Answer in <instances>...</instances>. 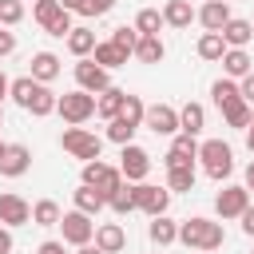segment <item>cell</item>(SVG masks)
I'll use <instances>...</instances> for the list:
<instances>
[{
  "label": "cell",
  "instance_id": "3",
  "mask_svg": "<svg viewBox=\"0 0 254 254\" xmlns=\"http://www.w3.org/2000/svg\"><path fill=\"white\" fill-rule=\"evenodd\" d=\"M198 159H202V171H206L214 183H222V179L234 175V151H230V143H222V139L198 143Z\"/></svg>",
  "mask_w": 254,
  "mask_h": 254
},
{
  "label": "cell",
  "instance_id": "53",
  "mask_svg": "<svg viewBox=\"0 0 254 254\" xmlns=\"http://www.w3.org/2000/svg\"><path fill=\"white\" fill-rule=\"evenodd\" d=\"M0 127H4V103H0Z\"/></svg>",
  "mask_w": 254,
  "mask_h": 254
},
{
  "label": "cell",
  "instance_id": "35",
  "mask_svg": "<svg viewBox=\"0 0 254 254\" xmlns=\"http://www.w3.org/2000/svg\"><path fill=\"white\" fill-rule=\"evenodd\" d=\"M167 190H194V167H167Z\"/></svg>",
  "mask_w": 254,
  "mask_h": 254
},
{
  "label": "cell",
  "instance_id": "9",
  "mask_svg": "<svg viewBox=\"0 0 254 254\" xmlns=\"http://www.w3.org/2000/svg\"><path fill=\"white\" fill-rule=\"evenodd\" d=\"M143 127H151L155 135H179V111L171 103H151L143 111Z\"/></svg>",
  "mask_w": 254,
  "mask_h": 254
},
{
  "label": "cell",
  "instance_id": "17",
  "mask_svg": "<svg viewBox=\"0 0 254 254\" xmlns=\"http://www.w3.org/2000/svg\"><path fill=\"white\" fill-rule=\"evenodd\" d=\"M218 36H222V44H226V48H246V44L254 40V24H250V20L230 16V20L222 24V32H218Z\"/></svg>",
  "mask_w": 254,
  "mask_h": 254
},
{
  "label": "cell",
  "instance_id": "23",
  "mask_svg": "<svg viewBox=\"0 0 254 254\" xmlns=\"http://www.w3.org/2000/svg\"><path fill=\"white\" fill-rule=\"evenodd\" d=\"M147 234H151L155 246H171V242H179V222H171L167 214H155L151 226H147Z\"/></svg>",
  "mask_w": 254,
  "mask_h": 254
},
{
  "label": "cell",
  "instance_id": "31",
  "mask_svg": "<svg viewBox=\"0 0 254 254\" xmlns=\"http://www.w3.org/2000/svg\"><path fill=\"white\" fill-rule=\"evenodd\" d=\"M60 202H52V198H40L36 206H32V222L36 226H60Z\"/></svg>",
  "mask_w": 254,
  "mask_h": 254
},
{
  "label": "cell",
  "instance_id": "21",
  "mask_svg": "<svg viewBox=\"0 0 254 254\" xmlns=\"http://www.w3.org/2000/svg\"><path fill=\"white\" fill-rule=\"evenodd\" d=\"M64 40H67V52H71L75 60H87V56L95 52V32H91V28H71Z\"/></svg>",
  "mask_w": 254,
  "mask_h": 254
},
{
  "label": "cell",
  "instance_id": "34",
  "mask_svg": "<svg viewBox=\"0 0 254 254\" xmlns=\"http://www.w3.org/2000/svg\"><path fill=\"white\" fill-rule=\"evenodd\" d=\"M159 28H163V12L159 8H143L135 16V32L139 36H159Z\"/></svg>",
  "mask_w": 254,
  "mask_h": 254
},
{
  "label": "cell",
  "instance_id": "48",
  "mask_svg": "<svg viewBox=\"0 0 254 254\" xmlns=\"http://www.w3.org/2000/svg\"><path fill=\"white\" fill-rule=\"evenodd\" d=\"M75 254H103L95 242H83V246H75Z\"/></svg>",
  "mask_w": 254,
  "mask_h": 254
},
{
  "label": "cell",
  "instance_id": "52",
  "mask_svg": "<svg viewBox=\"0 0 254 254\" xmlns=\"http://www.w3.org/2000/svg\"><path fill=\"white\" fill-rule=\"evenodd\" d=\"M60 8H67V12H75V8H79V0H60Z\"/></svg>",
  "mask_w": 254,
  "mask_h": 254
},
{
  "label": "cell",
  "instance_id": "36",
  "mask_svg": "<svg viewBox=\"0 0 254 254\" xmlns=\"http://www.w3.org/2000/svg\"><path fill=\"white\" fill-rule=\"evenodd\" d=\"M222 52H226V44H222L218 32H202L198 36V56L202 60H222Z\"/></svg>",
  "mask_w": 254,
  "mask_h": 254
},
{
  "label": "cell",
  "instance_id": "38",
  "mask_svg": "<svg viewBox=\"0 0 254 254\" xmlns=\"http://www.w3.org/2000/svg\"><path fill=\"white\" fill-rule=\"evenodd\" d=\"M135 131H139V127H131V123H127V119H119V115H115V119H107V139H111V143H119V147H123V143H131V139H135Z\"/></svg>",
  "mask_w": 254,
  "mask_h": 254
},
{
  "label": "cell",
  "instance_id": "16",
  "mask_svg": "<svg viewBox=\"0 0 254 254\" xmlns=\"http://www.w3.org/2000/svg\"><path fill=\"white\" fill-rule=\"evenodd\" d=\"M194 20H198L206 32H222V24L230 20V4H226V0H206V4L194 12Z\"/></svg>",
  "mask_w": 254,
  "mask_h": 254
},
{
  "label": "cell",
  "instance_id": "29",
  "mask_svg": "<svg viewBox=\"0 0 254 254\" xmlns=\"http://www.w3.org/2000/svg\"><path fill=\"white\" fill-rule=\"evenodd\" d=\"M210 99H214V103H218V111H222V107H230V103H234V99H242V95H238V83L226 75V79H214V83H210Z\"/></svg>",
  "mask_w": 254,
  "mask_h": 254
},
{
  "label": "cell",
  "instance_id": "37",
  "mask_svg": "<svg viewBox=\"0 0 254 254\" xmlns=\"http://www.w3.org/2000/svg\"><path fill=\"white\" fill-rule=\"evenodd\" d=\"M60 12H67V8H60V0H32V16H36L40 28H48Z\"/></svg>",
  "mask_w": 254,
  "mask_h": 254
},
{
  "label": "cell",
  "instance_id": "1",
  "mask_svg": "<svg viewBox=\"0 0 254 254\" xmlns=\"http://www.w3.org/2000/svg\"><path fill=\"white\" fill-rule=\"evenodd\" d=\"M222 238H226L222 222H210V218H202V214H194V218H183V222H179V242H183V246H190V250L210 254V250H218V246H222Z\"/></svg>",
  "mask_w": 254,
  "mask_h": 254
},
{
  "label": "cell",
  "instance_id": "13",
  "mask_svg": "<svg viewBox=\"0 0 254 254\" xmlns=\"http://www.w3.org/2000/svg\"><path fill=\"white\" fill-rule=\"evenodd\" d=\"M28 167H32V151H28L24 143H4V155H0V175H4V179H20Z\"/></svg>",
  "mask_w": 254,
  "mask_h": 254
},
{
  "label": "cell",
  "instance_id": "6",
  "mask_svg": "<svg viewBox=\"0 0 254 254\" xmlns=\"http://www.w3.org/2000/svg\"><path fill=\"white\" fill-rule=\"evenodd\" d=\"M131 194H135V210H143V214H167V206H171V190L167 187H151V183H131Z\"/></svg>",
  "mask_w": 254,
  "mask_h": 254
},
{
  "label": "cell",
  "instance_id": "27",
  "mask_svg": "<svg viewBox=\"0 0 254 254\" xmlns=\"http://www.w3.org/2000/svg\"><path fill=\"white\" fill-rule=\"evenodd\" d=\"M119 107H123V87H103V91L95 95V115H99V119H115Z\"/></svg>",
  "mask_w": 254,
  "mask_h": 254
},
{
  "label": "cell",
  "instance_id": "12",
  "mask_svg": "<svg viewBox=\"0 0 254 254\" xmlns=\"http://www.w3.org/2000/svg\"><path fill=\"white\" fill-rule=\"evenodd\" d=\"M246 206H250V190H246V187H222L218 198H214L218 218H238Z\"/></svg>",
  "mask_w": 254,
  "mask_h": 254
},
{
  "label": "cell",
  "instance_id": "5",
  "mask_svg": "<svg viewBox=\"0 0 254 254\" xmlns=\"http://www.w3.org/2000/svg\"><path fill=\"white\" fill-rule=\"evenodd\" d=\"M83 183L95 187L103 198H111V190L123 183V175H119V167H111V163H103V159H91V163H83Z\"/></svg>",
  "mask_w": 254,
  "mask_h": 254
},
{
  "label": "cell",
  "instance_id": "32",
  "mask_svg": "<svg viewBox=\"0 0 254 254\" xmlns=\"http://www.w3.org/2000/svg\"><path fill=\"white\" fill-rule=\"evenodd\" d=\"M143 111H147V103H143L139 95L123 91V107H119V119H127L131 127H143Z\"/></svg>",
  "mask_w": 254,
  "mask_h": 254
},
{
  "label": "cell",
  "instance_id": "49",
  "mask_svg": "<svg viewBox=\"0 0 254 254\" xmlns=\"http://www.w3.org/2000/svg\"><path fill=\"white\" fill-rule=\"evenodd\" d=\"M242 187H246V190H250V194H254V163H250V167H246V183H242Z\"/></svg>",
  "mask_w": 254,
  "mask_h": 254
},
{
  "label": "cell",
  "instance_id": "26",
  "mask_svg": "<svg viewBox=\"0 0 254 254\" xmlns=\"http://www.w3.org/2000/svg\"><path fill=\"white\" fill-rule=\"evenodd\" d=\"M24 111H32L36 119L52 115V111H56V91H52L48 83H36V91H32V99H28V107H24Z\"/></svg>",
  "mask_w": 254,
  "mask_h": 254
},
{
  "label": "cell",
  "instance_id": "50",
  "mask_svg": "<svg viewBox=\"0 0 254 254\" xmlns=\"http://www.w3.org/2000/svg\"><path fill=\"white\" fill-rule=\"evenodd\" d=\"M8 83H12V79H8L4 71H0V103H4V95H8Z\"/></svg>",
  "mask_w": 254,
  "mask_h": 254
},
{
  "label": "cell",
  "instance_id": "19",
  "mask_svg": "<svg viewBox=\"0 0 254 254\" xmlns=\"http://www.w3.org/2000/svg\"><path fill=\"white\" fill-rule=\"evenodd\" d=\"M206 127V107L202 103H183L179 107V131L183 135H198Z\"/></svg>",
  "mask_w": 254,
  "mask_h": 254
},
{
  "label": "cell",
  "instance_id": "45",
  "mask_svg": "<svg viewBox=\"0 0 254 254\" xmlns=\"http://www.w3.org/2000/svg\"><path fill=\"white\" fill-rule=\"evenodd\" d=\"M238 222H242V234H246V238H254V206H246V210L238 214Z\"/></svg>",
  "mask_w": 254,
  "mask_h": 254
},
{
  "label": "cell",
  "instance_id": "11",
  "mask_svg": "<svg viewBox=\"0 0 254 254\" xmlns=\"http://www.w3.org/2000/svg\"><path fill=\"white\" fill-rule=\"evenodd\" d=\"M194 159H198V143H194V135H183V131H179V135L171 139L163 163H167V167H194Z\"/></svg>",
  "mask_w": 254,
  "mask_h": 254
},
{
  "label": "cell",
  "instance_id": "4",
  "mask_svg": "<svg viewBox=\"0 0 254 254\" xmlns=\"http://www.w3.org/2000/svg\"><path fill=\"white\" fill-rule=\"evenodd\" d=\"M60 147H64L71 159H79V163H91V159L103 155V139H99L95 131H87V127H67V131L60 135Z\"/></svg>",
  "mask_w": 254,
  "mask_h": 254
},
{
  "label": "cell",
  "instance_id": "41",
  "mask_svg": "<svg viewBox=\"0 0 254 254\" xmlns=\"http://www.w3.org/2000/svg\"><path fill=\"white\" fill-rule=\"evenodd\" d=\"M111 8H115V0H79V8H75V12L91 20V16H107Z\"/></svg>",
  "mask_w": 254,
  "mask_h": 254
},
{
  "label": "cell",
  "instance_id": "43",
  "mask_svg": "<svg viewBox=\"0 0 254 254\" xmlns=\"http://www.w3.org/2000/svg\"><path fill=\"white\" fill-rule=\"evenodd\" d=\"M238 95H242V99L254 107V71H246V75H242V83H238Z\"/></svg>",
  "mask_w": 254,
  "mask_h": 254
},
{
  "label": "cell",
  "instance_id": "44",
  "mask_svg": "<svg viewBox=\"0 0 254 254\" xmlns=\"http://www.w3.org/2000/svg\"><path fill=\"white\" fill-rule=\"evenodd\" d=\"M12 52H16V32L0 28V56H12Z\"/></svg>",
  "mask_w": 254,
  "mask_h": 254
},
{
  "label": "cell",
  "instance_id": "14",
  "mask_svg": "<svg viewBox=\"0 0 254 254\" xmlns=\"http://www.w3.org/2000/svg\"><path fill=\"white\" fill-rule=\"evenodd\" d=\"M24 222H32V206L20 198V194H12V190H4L0 194V226H24Z\"/></svg>",
  "mask_w": 254,
  "mask_h": 254
},
{
  "label": "cell",
  "instance_id": "33",
  "mask_svg": "<svg viewBox=\"0 0 254 254\" xmlns=\"http://www.w3.org/2000/svg\"><path fill=\"white\" fill-rule=\"evenodd\" d=\"M107 206L123 218V214H131L135 210V194H131V183H119L115 190H111V198H107Z\"/></svg>",
  "mask_w": 254,
  "mask_h": 254
},
{
  "label": "cell",
  "instance_id": "39",
  "mask_svg": "<svg viewBox=\"0 0 254 254\" xmlns=\"http://www.w3.org/2000/svg\"><path fill=\"white\" fill-rule=\"evenodd\" d=\"M111 44H115L123 56H131V52H135V44H139V32L123 24V28H115V32H111Z\"/></svg>",
  "mask_w": 254,
  "mask_h": 254
},
{
  "label": "cell",
  "instance_id": "22",
  "mask_svg": "<svg viewBox=\"0 0 254 254\" xmlns=\"http://www.w3.org/2000/svg\"><path fill=\"white\" fill-rule=\"evenodd\" d=\"M56 75H60V56H56V52H36V56H32V79L52 83Z\"/></svg>",
  "mask_w": 254,
  "mask_h": 254
},
{
  "label": "cell",
  "instance_id": "10",
  "mask_svg": "<svg viewBox=\"0 0 254 254\" xmlns=\"http://www.w3.org/2000/svg\"><path fill=\"white\" fill-rule=\"evenodd\" d=\"M75 83H79L83 91L99 95L103 87H111V75H107V67H99V64L87 56V60H79V64H75Z\"/></svg>",
  "mask_w": 254,
  "mask_h": 254
},
{
  "label": "cell",
  "instance_id": "18",
  "mask_svg": "<svg viewBox=\"0 0 254 254\" xmlns=\"http://www.w3.org/2000/svg\"><path fill=\"white\" fill-rule=\"evenodd\" d=\"M218 64H222V71H226L230 79H242L246 71H254V60H250V52H246V48H226Z\"/></svg>",
  "mask_w": 254,
  "mask_h": 254
},
{
  "label": "cell",
  "instance_id": "28",
  "mask_svg": "<svg viewBox=\"0 0 254 254\" xmlns=\"http://www.w3.org/2000/svg\"><path fill=\"white\" fill-rule=\"evenodd\" d=\"M91 60H95L99 67H107V71H111V67H123V64H127V56H123V52H119V48H115L111 40H103V44H95V52H91Z\"/></svg>",
  "mask_w": 254,
  "mask_h": 254
},
{
  "label": "cell",
  "instance_id": "20",
  "mask_svg": "<svg viewBox=\"0 0 254 254\" xmlns=\"http://www.w3.org/2000/svg\"><path fill=\"white\" fill-rule=\"evenodd\" d=\"M71 198H75V210H83V214H91V218L107 206V198H103L95 187H87V183H79V187L71 190Z\"/></svg>",
  "mask_w": 254,
  "mask_h": 254
},
{
  "label": "cell",
  "instance_id": "15",
  "mask_svg": "<svg viewBox=\"0 0 254 254\" xmlns=\"http://www.w3.org/2000/svg\"><path fill=\"white\" fill-rule=\"evenodd\" d=\"M91 242H95L103 254H119V250L127 246V230H123L119 222H99L95 234H91Z\"/></svg>",
  "mask_w": 254,
  "mask_h": 254
},
{
  "label": "cell",
  "instance_id": "56",
  "mask_svg": "<svg viewBox=\"0 0 254 254\" xmlns=\"http://www.w3.org/2000/svg\"><path fill=\"white\" fill-rule=\"evenodd\" d=\"M250 24H254V20H250Z\"/></svg>",
  "mask_w": 254,
  "mask_h": 254
},
{
  "label": "cell",
  "instance_id": "54",
  "mask_svg": "<svg viewBox=\"0 0 254 254\" xmlns=\"http://www.w3.org/2000/svg\"><path fill=\"white\" fill-rule=\"evenodd\" d=\"M0 155H4V143H0Z\"/></svg>",
  "mask_w": 254,
  "mask_h": 254
},
{
  "label": "cell",
  "instance_id": "42",
  "mask_svg": "<svg viewBox=\"0 0 254 254\" xmlns=\"http://www.w3.org/2000/svg\"><path fill=\"white\" fill-rule=\"evenodd\" d=\"M71 28H75V24H71V12H60V16H56V20H52V24L44 28V32H48V36H60V40H64V36H67Z\"/></svg>",
  "mask_w": 254,
  "mask_h": 254
},
{
  "label": "cell",
  "instance_id": "8",
  "mask_svg": "<svg viewBox=\"0 0 254 254\" xmlns=\"http://www.w3.org/2000/svg\"><path fill=\"white\" fill-rule=\"evenodd\" d=\"M60 230H64V242H67V246H83V242H91L95 222H91V214H83V210H67V214H60Z\"/></svg>",
  "mask_w": 254,
  "mask_h": 254
},
{
  "label": "cell",
  "instance_id": "7",
  "mask_svg": "<svg viewBox=\"0 0 254 254\" xmlns=\"http://www.w3.org/2000/svg\"><path fill=\"white\" fill-rule=\"evenodd\" d=\"M147 171H151V155L143 147H135V143H123V151H119V175L127 183H143Z\"/></svg>",
  "mask_w": 254,
  "mask_h": 254
},
{
  "label": "cell",
  "instance_id": "47",
  "mask_svg": "<svg viewBox=\"0 0 254 254\" xmlns=\"http://www.w3.org/2000/svg\"><path fill=\"white\" fill-rule=\"evenodd\" d=\"M12 246H16V242H12V230L0 226V254H12Z\"/></svg>",
  "mask_w": 254,
  "mask_h": 254
},
{
  "label": "cell",
  "instance_id": "40",
  "mask_svg": "<svg viewBox=\"0 0 254 254\" xmlns=\"http://www.w3.org/2000/svg\"><path fill=\"white\" fill-rule=\"evenodd\" d=\"M24 20V0H0V28H12Z\"/></svg>",
  "mask_w": 254,
  "mask_h": 254
},
{
  "label": "cell",
  "instance_id": "2",
  "mask_svg": "<svg viewBox=\"0 0 254 254\" xmlns=\"http://www.w3.org/2000/svg\"><path fill=\"white\" fill-rule=\"evenodd\" d=\"M56 115H60L67 127H83V123L95 115V95L83 91V87H75V91H67V95H56Z\"/></svg>",
  "mask_w": 254,
  "mask_h": 254
},
{
  "label": "cell",
  "instance_id": "25",
  "mask_svg": "<svg viewBox=\"0 0 254 254\" xmlns=\"http://www.w3.org/2000/svg\"><path fill=\"white\" fill-rule=\"evenodd\" d=\"M139 64H159L163 56H167V44L159 40V36H139V44H135V52H131Z\"/></svg>",
  "mask_w": 254,
  "mask_h": 254
},
{
  "label": "cell",
  "instance_id": "46",
  "mask_svg": "<svg viewBox=\"0 0 254 254\" xmlns=\"http://www.w3.org/2000/svg\"><path fill=\"white\" fill-rule=\"evenodd\" d=\"M36 254H67V250H64V242L48 238V242H40V250H36Z\"/></svg>",
  "mask_w": 254,
  "mask_h": 254
},
{
  "label": "cell",
  "instance_id": "51",
  "mask_svg": "<svg viewBox=\"0 0 254 254\" xmlns=\"http://www.w3.org/2000/svg\"><path fill=\"white\" fill-rule=\"evenodd\" d=\"M246 147H250V155H254V127H246Z\"/></svg>",
  "mask_w": 254,
  "mask_h": 254
},
{
  "label": "cell",
  "instance_id": "24",
  "mask_svg": "<svg viewBox=\"0 0 254 254\" xmlns=\"http://www.w3.org/2000/svg\"><path fill=\"white\" fill-rule=\"evenodd\" d=\"M190 20H194L190 0H167V4H163V24H171V28H190Z\"/></svg>",
  "mask_w": 254,
  "mask_h": 254
},
{
  "label": "cell",
  "instance_id": "30",
  "mask_svg": "<svg viewBox=\"0 0 254 254\" xmlns=\"http://www.w3.org/2000/svg\"><path fill=\"white\" fill-rule=\"evenodd\" d=\"M250 115H254V111H250V103H246V99H234L230 107H222L226 127H238V131H246V127H250Z\"/></svg>",
  "mask_w": 254,
  "mask_h": 254
},
{
  "label": "cell",
  "instance_id": "55",
  "mask_svg": "<svg viewBox=\"0 0 254 254\" xmlns=\"http://www.w3.org/2000/svg\"><path fill=\"white\" fill-rule=\"evenodd\" d=\"M250 127H254V115H250Z\"/></svg>",
  "mask_w": 254,
  "mask_h": 254
}]
</instances>
